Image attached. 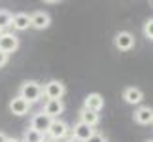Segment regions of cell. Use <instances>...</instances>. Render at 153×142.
I'll list each match as a JSON object with an SVG mask.
<instances>
[{"label": "cell", "instance_id": "obj_6", "mask_svg": "<svg viewBox=\"0 0 153 142\" xmlns=\"http://www.w3.org/2000/svg\"><path fill=\"white\" fill-rule=\"evenodd\" d=\"M93 133H95V129L89 127V125H85V123H81V121L74 123V127L70 129V137H72L76 142H87L91 138Z\"/></svg>", "mask_w": 153, "mask_h": 142}, {"label": "cell", "instance_id": "obj_22", "mask_svg": "<svg viewBox=\"0 0 153 142\" xmlns=\"http://www.w3.org/2000/svg\"><path fill=\"white\" fill-rule=\"evenodd\" d=\"M6 142H21L19 138H13V137H8V140H6Z\"/></svg>", "mask_w": 153, "mask_h": 142}, {"label": "cell", "instance_id": "obj_5", "mask_svg": "<svg viewBox=\"0 0 153 142\" xmlns=\"http://www.w3.org/2000/svg\"><path fill=\"white\" fill-rule=\"evenodd\" d=\"M114 46L117 47L119 51H131L134 46H136V40L128 31H119L114 36Z\"/></svg>", "mask_w": 153, "mask_h": 142}, {"label": "cell", "instance_id": "obj_20", "mask_svg": "<svg viewBox=\"0 0 153 142\" xmlns=\"http://www.w3.org/2000/svg\"><path fill=\"white\" fill-rule=\"evenodd\" d=\"M8 61H10V55H6V53L0 51V68L6 67V64H8Z\"/></svg>", "mask_w": 153, "mask_h": 142}, {"label": "cell", "instance_id": "obj_8", "mask_svg": "<svg viewBox=\"0 0 153 142\" xmlns=\"http://www.w3.org/2000/svg\"><path fill=\"white\" fill-rule=\"evenodd\" d=\"M51 121L53 120H51L49 116H45L44 112H38V114H34L30 117V129L45 135V133H48V129H49V125H51Z\"/></svg>", "mask_w": 153, "mask_h": 142}, {"label": "cell", "instance_id": "obj_21", "mask_svg": "<svg viewBox=\"0 0 153 142\" xmlns=\"http://www.w3.org/2000/svg\"><path fill=\"white\" fill-rule=\"evenodd\" d=\"M6 140H8V135H6V133H2V131H0V142H6Z\"/></svg>", "mask_w": 153, "mask_h": 142}, {"label": "cell", "instance_id": "obj_4", "mask_svg": "<svg viewBox=\"0 0 153 142\" xmlns=\"http://www.w3.org/2000/svg\"><path fill=\"white\" fill-rule=\"evenodd\" d=\"M17 49H19V38H17V34L4 31L0 34V51L10 55V53H13Z\"/></svg>", "mask_w": 153, "mask_h": 142}, {"label": "cell", "instance_id": "obj_25", "mask_svg": "<svg viewBox=\"0 0 153 142\" xmlns=\"http://www.w3.org/2000/svg\"><path fill=\"white\" fill-rule=\"evenodd\" d=\"M2 32H4V31H2V28H0V34H2Z\"/></svg>", "mask_w": 153, "mask_h": 142}, {"label": "cell", "instance_id": "obj_2", "mask_svg": "<svg viewBox=\"0 0 153 142\" xmlns=\"http://www.w3.org/2000/svg\"><path fill=\"white\" fill-rule=\"evenodd\" d=\"M68 135H70V127H68V123L57 117V120H53V121H51V125H49V129H48V133H45V137H49V138H53V140L61 142V140L66 138Z\"/></svg>", "mask_w": 153, "mask_h": 142}, {"label": "cell", "instance_id": "obj_1", "mask_svg": "<svg viewBox=\"0 0 153 142\" xmlns=\"http://www.w3.org/2000/svg\"><path fill=\"white\" fill-rule=\"evenodd\" d=\"M19 95L21 99H25L28 104H34V102H40L44 97V85L42 84H38L36 80H27V81H23L21 87H19Z\"/></svg>", "mask_w": 153, "mask_h": 142}, {"label": "cell", "instance_id": "obj_3", "mask_svg": "<svg viewBox=\"0 0 153 142\" xmlns=\"http://www.w3.org/2000/svg\"><path fill=\"white\" fill-rule=\"evenodd\" d=\"M66 93V85L61 80H49L44 85V97L48 100H61Z\"/></svg>", "mask_w": 153, "mask_h": 142}, {"label": "cell", "instance_id": "obj_18", "mask_svg": "<svg viewBox=\"0 0 153 142\" xmlns=\"http://www.w3.org/2000/svg\"><path fill=\"white\" fill-rule=\"evenodd\" d=\"M144 36L153 42V17L144 23Z\"/></svg>", "mask_w": 153, "mask_h": 142}, {"label": "cell", "instance_id": "obj_23", "mask_svg": "<svg viewBox=\"0 0 153 142\" xmlns=\"http://www.w3.org/2000/svg\"><path fill=\"white\" fill-rule=\"evenodd\" d=\"M42 142H57V140H53V138H49V137H45V138H44Z\"/></svg>", "mask_w": 153, "mask_h": 142}, {"label": "cell", "instance_id": "obj_10", "mask_svg": "<svg viewBox=\"0 0 153 142\" xmlns=\"http://www.w3.org/2000/svg\"><path fill=\"white\" fill-rule=\"evenodd\" d=\"M83 108L85 110H91V112H100L104 108V97L100 93H89L87 97L83 99Z\"/></svg>", "mask_w": 153, "mask_h": 142}, {"label": "cell", "instance_id": "obj_15", "mask_svg": "<svg viewBox=\"0 0 153 142\" xmlns=\"http://www.w3.org/2000/svg\"><path fill=\"white\" fill-rule=\"evenodd\" d=\"M79 121L85 123V125H89V127H95V125H98V121H100V116H98L97 112L81 108L79 110Z\"/></svg>", "mask_w": 153, "mask_h": 142}, {"label": "cell", "instance_id": "obj_14", "mask_svg": "<svg viewBox=\"0 0 153 142\" xmlns=\"http://www.w3.org/2000/svg\"><path fill=\"white\" fill-rule=\"evenodd\" d=\"M123 100H125L127 104H140L144 100V91L140 89V87H127L125 91H123Z\"/></svg>", "mask_w": 153, "mask_h": 142}, {"label": "cell", "instance_id": "obj_16", "mask_svg": "<svg viewBox=\"0 0 153 142\" xmlns=\"http://www.w3.org/2000/svg\"><path fill=\"white\" fill-rule=\"evenodd\" d=\"M45 138V135H42V133H38V131H34V129H25V133H23V138H21V142H42Z\"/></svg>", "mask_w": 153, "mask_h": 142}, {"label": "cell", "instance_id": "obj_17", "mask_svg": "<svg viewBox=\"0 0 153 142\" xmlns=\"http://www.w3.org/2000/svg\"><path fill=\"white\" fill-rule=\"evenodd\" d=\"M11 19H13V13L8 10H0V28H8L11 27Z\"/></svg>", "mask_w": 153, "mask_h": 142}, {"label": "cell", "instance_id": "obj_7", "mask_svg": "<svg viewBox=\"0 0 153 142\" xmlns=\"http://www.w3.org/2000/svg\"><path fill=\"white\" fill-rule=\"evenodd\" d=\"M51 25V17L48 11L44 10H36L30 13V27L36 28V31H45V28H49Z\"/></svg>", "mask_w": 153, "mask_h": 142}, {"label": "cell", "instance_id": "obj_13", "mask_svg": "<svg viewBox=\"0 0 153 142\" xmlns=\"http://www.w3.org/2000/svg\"><path fill=\"white\" fill-rule=\"evenodd\" d=\"M134 121L138 125H151L153 123V108H149V106H140L134 112Z\"/></svg>", "mask_w": 153, "mask_h": 142}, {"label": "cell", "instance_id": "obj_19", "mask_svg": "<svg viewBox=\"0 0 153 142\" xmlns=\"http://www.w3.org/2000/svg\"><path fill=\"white\" fill-rule=\"evenodd\" d=\"M87 142H108V140H106V137H104L102 133H97V131H95V133L91 135V138L87 140Z\"/></svg>", "mask_w": 153, "mask_h": 142}, {"label": "cell", "instance_id": "obj_24", "mask_svg": "<svg viewBox=\"0 0 153 142\" xmlns=\"http://www.w3.org/2000/svg\"><path fill=\"white\" fill-rule=\"evenodd\" d=\"M146 142H153V138H149V140H146Z\"/></svg>", "mask_w": 153, "mask_h": 142}, {"label": "cell", "instance_id": "obj_11", "mask_svg": "<svg viewBox=\"0 0 153 142\" xmlns=\"http://www.w3.org/2000/svg\"><path fill=\"white\" fill-rule=\"evenodd\" d=\"M42 112L45 116H49L51 120H57V117L64 112V104H62V100H45Z\"/></svg>", "mask_w": 153, "mask_h": 142}, {"label": "cell", "instance_id": "obj_12", "mask_svg": "<svg viewBox=\"0 0 153 142\" xmlns=\"http://www.w3.org/2000/svg\"><path fill=\"white\" fill-rule=\"evenodd\" d=\"M11 27L13 31H28L30 28V13H25V11H19V13H13V19H11Z\"/></svg>", "mask_w": 153, "mask_h": 142}, {"label": "cell", "instance_id": "obj_9", "mask_svg": "<svg viewBox=\"0 0 153 142\" xmlns=\"http://www.w3.org/2000/svg\"><path fill=\"white\" fill-rule=\"evenodd\" d=\"M8 108H10V112H11L13 116H27L28 112H30V108H32V106L28 104L25 99H21L19 95H15V97L10 100Z\"/></svg>", "mask_w": 153, "mask_h": 142}]
</instances>
